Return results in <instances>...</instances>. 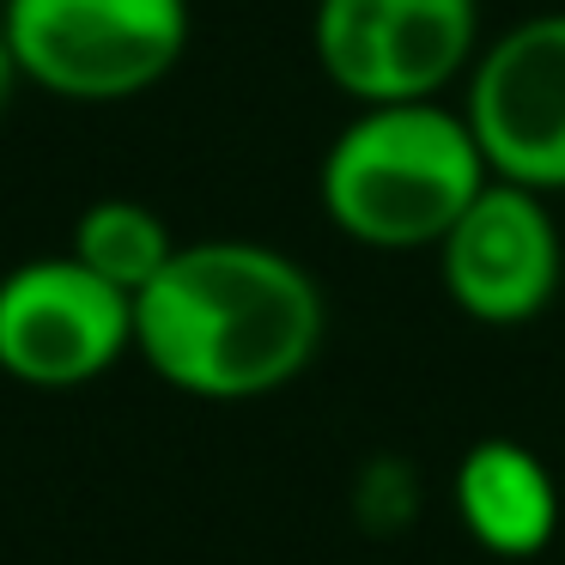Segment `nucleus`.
Masks as SVG:
<instances>
[{
    "mask_svg": "<svg viewBox=\"0 0 565 565\" xmlns=\"http://www.w3.org/2000/svg\"><path fill=\"white\" fill-rule=\"evenodd\" d=\"M329 305L305 262L256 237H195L135 298V353L195 402H262L310 371Z\"/></svg>",
    "mask_w": 565,
    "mask_h": 565,
    "instance_id": "1",
    "label": "nucleus"
},
{
    "mask_svg": "<svg viewBox=\"0 0 565 565\" xmlns=\"http://www.w3.org/2000/svg\"><path fill=\"white\" fill-rule=\"evenodd\" d=\"M487 183L492 171L462 104L444 98L353 104V122L329 140L317 171L334 232L377 256L438 249Z\"/></svg>",
    "mask_w": 565,
    "mask_h": 565,
    "instance_id": "2",
    "label": "nucleus"
},
{
    "mask_svg": "<svg viewBox=\"0 0 565 565\" xmlns=\"http://www.w3.org/2000/svg\"><path fill=\"white\" fill-rule=\"evenodd\" d=\"M189 0H7L0 31L25 86L62 104H128L189 55Z\"/></svg>",
    "mask_w": 565,
    "mask_h": 565,
    "instance_id": "3",
    "label": "nucleus"
},
{
    "mask_svg": "<svg viewBox=\"0 0 565 565\" xmlns=\"http://www.w3.org/2000/svg\"><path fill=\"white\" fill-rule=\"evenodd\" d=\"M310 50L353 104L444 98L480 55V0H317Z\"/></svg>",
    "mask_w": 565,
    "mask_h": 565,
    "instance_id": "4",
    "label": "nucleus"
},
{
    "mask_svg": "<svg viewBox=\"0 0 565 565\" xmlns=\"http://www.w3.org/2000/svg\"><path fill=\"white\" fill-rule=\"evenodd\" d=\"M135 353V298L74 256H38L0 274V371L25 390H86Z\"/></svg>",
    "mask_w": 565,
    "mask_h": 565,
    "instance_id": "5",
    "label": "nucleus"
},
{
    "mask_svg": "<svg viewBox=\"0 0 565 565\" xmlns=\"http://www.w3.org/2000/svg\"><path fill=\"white\" fill-rule=\"evenodd\" d=\"M462 92L487 171L541 195H565V7L480 43Z\"/></svg>",
    "mask_w": 565,
    "mask_h": 565,
    "instance_id": "6",
    "label": "nucleus"
},
{
    "mask_svg": "<svg viewBox=\"0 0 565 565\" xmlns=\"http://www.w3.org/2000/svg\"><path fill=\"white\" fill-rule=\"evenodd\" d=\"M431 256H438V280L450 292V305L462 317L487 322V329L529 322L559 298V274H565L559 220H553L541 189L504 183V177H492L468 201L462 220L444 232V244Z\"/></svg>",
    "mask_w": 565,
    "mask_h": 565,
    "instance_id": "7",
    "label": "nucleus"
},
{
    "mask_svg": "<svg viewBox=\"0 0 565 565\" xmlns=\"http://www.w3.org/2000/svg\"><path fill=\"white\" fill-rule=\"evenodd\" d=\"M450 499L468 541L492 559H535L559 535V480L516 438H480L456 462Z\"/></svg>",
    "mask_w": 565,
    "mask_h": 565,
    "instance_id": "8",
    "label": "nucleus"
},
{
    "mask_svg": "<svg viewBox=\"0 0 565 565\" xmlns=\"http://www.w3.org/2000/svg\"><path fill=\"white\" fill-rule=\"evenodd\" d=\"M177 249H183V237L164 225V213L135 195H98L92 207H79L74 232H67V256L128 298L147 292L171 268Z\"/></svg>",
    "mask_w": 565,
    "mask_h": 565,
    "instance_id": "9",
    "label": "nucleus"
},
{
    "mask_svg": "<svg viewBox=\"0 0 565 565\" xmlns=\"http://www.w3.org/2000/svg\"><path fill=\"white\" fill-rule=\"evenodd\" d=\"M25 86V74H19V62H13V43H7V31H0V110H7V98Z\"/></svg>",
    "mask_w": 565,
    "mask_h": 565,
    "instance_id": "10",
    "label": "nucleus"
}]
</instances>
